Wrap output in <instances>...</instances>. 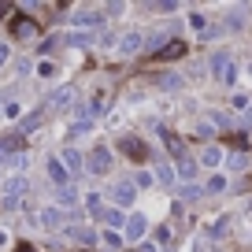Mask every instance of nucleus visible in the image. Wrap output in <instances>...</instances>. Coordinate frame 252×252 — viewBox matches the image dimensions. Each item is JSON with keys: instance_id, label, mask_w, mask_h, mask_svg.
I'll list each match as a JSON object with an SVG mask.
<instances>
[{"instance_id": "nucleus-1", "label": "nucleus", "mask_w": 252, "mask_h": 252, "mask_svg": "<svg viewBox=\"0 0 252 252\" xmlns=\"http://www.w3.org/2000/svg\"><path fill=\"white\" fill-rule=\"evenodd\" d=\"M8 26H11V37L15 41H33L41 33V19H33V15H11Z\"/></svg>"}, {"instance_id": "nucleus-2", "label": "nucleus", "mask_w": 252, "mask_h": 252, "mask_svg": "<svg viewBox=\"0 0 252 252\" xmlns=\"http://www.w3.org/2000/svg\"><path fill=\"white\" fill-rule=\"evenodd\" d=\"M212 74L222 82V86H234L237 82V67H234V60H230V52H215L212 56Z\"/></svg>"}, {"instance_id": "nucleus-3", "label": "nucleus", "mask_w": 252, "mask_h": 252, "mask_svg": "<svg viewBox=\"0 0 252 252\" xmlns=\"http://www.w3.org/2000/svg\"><path fill=\"white\" fill-rule=\"evenodd\" d=\"M119 152H123V156H130V159H137V163H145V159H149V145L141 141V137H119Z\"/></svg>"}, {"instance_id": "nucleus-4", "label": "nucleus", "mask_w": 252, "mask_h": 252, "mask_svg": "<svg viewBox=\"0 0 252 252\" xmlns=\"http://www.w3.org/2000/svg\"><path fill=\"white\" fill-rule=\"evenodd\" d=\"M26 189H30V186H26V178H23V174L8 178V182H4V200H0V204H4V208H15L19 200H23V193H26Z\"/></svg>"}, {"instance_id": "nucleus-5", "label": "nucleus", "mask_w": 252, "mask_h": 252, "mask_svg": "<svg viewBox=\"0 0 252 252\" xmlns=\"http://www.w3.org/2000/svg\"><path fill=\"white\" fill-rule=\"evenodd\" d=\"M86 171H93V174H108L111 171V152L104 149V145H96V149L86 156Z\"/></svg>"}, {"instance_id": "nucleus-6", "label": "nucleus", "mask_w": 252, "mask_h": 252, "mask_svg": "<svg viewBox=\"0 0 252 252\" xmlns=\"http://www.w3.org/2000/svg\"><path fill=\"white\" fill-rule=\"evenodd\" d=\"M115 45H119V52H123V56H134V52H141V48H145V33L141 30H126V33H119Z\"/></svg>"}, {"instance_id": "nucleus-7", "label": "nucleus", "mask_w": 252, "mask_h": 252, "mask_svg": "<svg viewBox=\"0 0 252 252\" xmlns=\"http://www.w3.org/2000/svg\"><path fill=\"white\" fill-rule=\"evenodd\" d=\"M134 197H137V186H134L130 178H123V182H115V186H111V200H115L119 208H126Z\"/></svg>"}, {"instance_id": "nucleus-8", "label": "nucleus", "mask_w": 252, "mask_h": 252, "mask_svg": "<svg viewBox=\"0 0 252 252\" xmlns=\"http://www.w3.org/2000/svg\"><path fill=\"white\" fill-rule=\"evenodd\" d=\"M37 222L45 230H60L63 222H67V212H63V208H41L37 212Z\"/></svg>"}, {"instance_id": "nucleus-9", "label": "nucleus", "mask_w": 252, "mask_h": 252, "mask_svg": "<svg viewBox=\"0 0 252 252\" xmlns=\"http://www.w3.org/2000/svg\"><path fill=\"white\" fill-rule=\"evenodd\" d=\"M71 100H74V89H71V86H60V89H52V93L45 96V108L60 111V108H67Z\"/></svg>"}, {"instance_id": "nucleus-10", "label": "nucleus", "mask_w": 252, "mask_h": 252, "mask_svg": "<svg viewBox=\"0 0 252 252\" xmlns=\"http://www.w3.org/2000/svg\"><path fill=\"white\" fill-rule=\"evenodd\" d=\"M163 145H167V152H171V156L178 159V163H182V159H189V152H186V141H182L178 134H171V130H163Z\"/></svg>"}, {"instance_id": "nucleus-11", "label": "nucleus", "mask_w": 252, "mask_h": 252, "mask_svg": "<svg viewBox=\"0 0 252 252\" xmlns=\"http://www.w3.org/2000/svg\"><path fill=\"white\" fill-rule=\"evenodd\" d=\"M145 230H149V219L145 215H130L126 219V241H141Z\"/></svg>"}, {"instance_id": "nucleus-12", "label": "nucleus", "mask_w": 252, "mask_h": 252, "mask_svg": "<svg viewBox=\"0 0 252 252\" xmlns=\"http://www.w3.org/2000/svg\"><path fill=\"white\" fill-rule=\"evenodd\" d=\"M60 159H63V167H67V174H71V178H74L78 171H86V156H82V152H74V149H67Z\"/></svg>"}, {"instance_id": "nucleus-13", "label": "nucleus", "mask_w": 252, "mask_h": 252, "mask_svg": "<svg viewBox=\"0 0 252 252\" xmlns=\"http://www.w3.org/2000/svg\"><path fill=\"white\" fill-rule=\"evenodd\" d=\"M45 167H48V178H52V182H56V186H60V189L67 186V178H71V174H67V167H63V159H56V156H52V159H48Z\"/></svg>"}, {"instance_id": "nucleus-14", "label": "nucleus", "mask_w": 252, "mask_h": 252, "mask_svg": "<svg viewBox=\"0 0 252 252\" xmlns=\"http://www.w3.org/2000/svg\"><path fill=\"white\" fill-rule=\"evenodd\" d=\"M78 200H82V193H78L74 186H63V189H56V204H60V208H74Z\"/></svg>"}, {"instance_id": "nucleus-15", "label": "nucleus", "mask_w": 252, "mask_h": 252, "mask_svg": "<svg viewBox=\"0 0 252 252\" xmlns=\"http://www.w3.org/2000/svg\"><path fill=\"white\" fill-rule=\"evenodd\" d=\"M200 163L204 167H219V163H226V152H222L219 145H208V149L200 152Z\"/></svg>"}, {"instance_id": "nucleus-16", "label": "nucleus", "mask_w": 252, "mask_h": 252, "mask_svg": "<svg viewBox=\"0 0 252 252\" xmlns=\"http://www.w3.org/2000/svg\"><path fill=\"white\" fill-rule=\"evenodd\" d=\"M186 52H189V45H186V41H171V45H167L163 52L156 56V60H159V63H167V60H182Z\"/></svg>"}, {"instance_id": "nucleus-17", "label": "nucleus", "mask_w": 252, "mask_h": 252, "mask_svg": "<svg viewBox=\"0 0 252 252\" xmlns=\"http://www.w3.org/2000/svg\"><path fill=\"white\" fill-rule=\"evenodd\" d=\"M74 26H100L104 23V11H78V15H71Z\"/></svg>"}, {"instance_id": "nucleus-18", "label": "nucleus", "mask_w": 252, "mask_h": 252, "mask_svg": "<svg viewBox=\"0 0 252 252\" xmlns=\"http://www.w3.org/2000/svg\"><path fill=\"white\" fill-rule=\"evenodd\" d=\"M100 222H104V226H108V230H119V226L126 230V215L119 212V208H108V212H104V219H100Z\"/></svg>"}, {"instance_id": "nucleus-19", "label": "nucleus", "mask_w": 252, "mask_h": 252, "mask_svg": "<svg viewBox=\"0 0 252 252\" xmlns=\"http://www.w3.org/2000/svg\"><path fill=\"white\" fill-rule=\"evenodd\" d=\"M178 178L186 182V186H193V178H197V159H193V156L178 163Z\"/></svg>"}, {"instance_id": "nucleus-20", "label": "nucleus", "mask_w": 252, "mask_h": 252, "mask_svg": "<svg viewBox=\"0 0 252 252\" xmlns=\"http://www.w3.org/2000/svg\"><path fill=\"white\" fill-rule=\"evenodd\" d=\"M249 163H252V159H249V152H241V149L226 156V167H230V171H249Z\"/></svg>"}, {"instance_id": "nucleus-21", "label": "nucleus", "mask_w": 252, "mask_h": 252, "mask_svg": "<svg viewBox=\"0 0 252 252\" xmlns=\"http://www.w3.org/2000/svg\"><path fill=\"white\" fill-rule=\"evenodd\" d=\"M67 234H71L78 245H93V241H96V234H93L89 226H67Z\"/></svg>"}, {"instance_id": "nucleus-22", "label": "nucleus", "mask_w": 252, "mask_h": 252, "mask_svg": "<svg viewBox=\"0 0 252 252\" xmlns=\"http://www.w3.org/2000/svg\"><path fill=\"white\" fill-rule=\"evenodd\" d=\"M86 208H89V215H93L96 222L104 219V212H108V208L100 204V197H96V193H86Z\"/></svg>"}, {"instance_id": "nucleus-23", "label": "nucleus", "mask_w": 252, "mask_h": 252, "mask_svg": "<svg viewBox=\"0 0 252 252\" xmlns=\"http://www.w3.org/2000/svg\"><path fill=\"white\" fill-rule=\"evenodd\" d=\"M37 126H41V108H37V111H30V115L19 123V134H30V130H37Z\"/></svg>"}, {"instance_id": "nucleus-24", "label": "nucleus", "mask_w": 252, "mask_h": 252, "mask_svg": "<svg viewBox=\"0 0 252 252\" xmlns=\"http://www.w3.org/2000/svg\"><path fill=\"white\" fill-rule=\"evenodd\" d=\"M100 245L104 249H123V237H119L115 230H100Z\"/></svg>"}, {"instance_id": "nucleus-25", "label": "nucleus", "mask_w": 252, "mask_h": 252, "mask_svg": "<svg viewBox=\"0 0 252 252\" xmlns=\"http://www.w3.org/2000/svg\"><path fill=\"white\" fill-rule=\"evenodd\" d=\"M156 174H159V186H171V182L178 178V171H174L171 163H159V167H156Z\"/></svg>"}, {"instance_id": "nucleus-26", "label": "nucleus", "mask_w": 252, "mask_h": 252, "mask_svg": "<svg viewBox=\"0 0 252 252\" xmlns=\"http://www.w3.org/2000/svg\"><path fill=\"white\" fill-rule=\"evenodd\" d=\"M67 45L71 48H86V45H93V37H89V33H67Z\"/></svg>"}, {"instance_id": "nucleus-27", "label": "nucleus", "mask_w": 252, "mask_h": 252, "mask_svg": "<svg viewBox=\"0 0 252 252\" xmlns=\"http://www.w3.org/2000/svg\"><path fill=\"white\" fill-rule=\"evenodd\" d=\"M89 130H93V123H89V119H82V123H74L71 130H67V137H82V134H89Z\"/></svg>"}, {"instance_id": "nucleus-28", "label": "nucleus", "mask_w": 252, "mask_h": 252, "mask_svg": "<svg viewBox=\"0 0 252 252\" xmlns=\"http://www.w3.org/2000/svg\"><path fill=\"white\" fill-rule=\"evenodd\" d=\"M104 104H108V93H96L93 100H89V115H100V111H104Z\"/></svg>"}, {"instance_id": "nucleus-29", "label": "nucleus", "mask_w": 252, "mask_h": 252, "mask_svg": "<svg viewBox=\"0 0 252 252\" xmlns=\"http://www.w3.org/2000/svg\"><path fill=\"white\" fill-rule=\"evenodd\" d=\"M159 89H182L178 74H159Z\"/></svg>"}, {"instance_id": "nucleus-30", "label": "nucleus", "mask_w": 252, "mask_h": 252, "mask_svg": "<svg viewBox=\"0 0 252 252\" xmlns=\"http://www.w3.org/2000/svg\"><path fill=\"white\" fill-rule=\"evenodd\" d=\"M200 197H204L200 186H182V200H200Z\"/></svg>"}, {"instance_id": "nucleus-31", "label": "nucleus", "mask_w": 252, "mask_h": 252, "mask_svg": "<svg viewBox=\"0 0 252 252\" xmlns=\"http://www.w3.org/2000/svg\"><path fill=\"white\" fill-rule=\"evenodd\" d=\"M222 189H226V178H222V174H215V178L204 186V193H222Z\"/></svg>"}, {"instance_id": "nucleus-32", "label": "nucleus", "mask_w": 252, "mask_h": 252, "mask_svg": "<svg viewBox=\"0 0 252 252\" xmlns=\"http://www.w3.org/2000/svg\"><path fill=\"white\" fill-rule=\"evenodd\" d=\"M189 26H193L197 33H208V19L204 15H189Z\"/></svg>"}, {"instance_id": "nucleus-33", "label": "nucleus", "mask_w": 252, "mask_h": 252, "mask_svg": "<svg viewBox=\"0 0 252 252\" xmlns=\"http://www.w3.org/2000/svg\"><path fill=\"white\" fill-rule=\"evenodd\" d=\"M226 234V219H215L212 226H208V237H222Z\"/></svg>"}, {"instance_id": "nucleus-34", "label": "nucleus", "mask_w": 252, "mask_h": 252, "mask_svg": "<svg viewBox=\"0 0 252 252\" xmlns=\"http://www.w3.org/2000/svg\"><path fill=\"white\" fill-rule=\"evenodd\" d=\"M37 74H41V78H52V74H56V67H52V63H37Z\"/></svg>"}, {"instance_id": "nucleus-35", "label": "nucleus", "mask_w": 252, "mask_h": 252, "mask_svg": "<svg viewBox=\"0 0 252 252\" xmlns=\"http://www.w3.org/2000/svg\"><path fill=\"white\" fill-rule=\"evenodd\" d=\"M167 241H171V230L159 226V230H156V245H167Z\"/></svg>"}, {"instance_id": "nucleus-36", "label": "nucleus", "mask_w": 252, "mask_h": 252, "mask_svg": "<svg viewBox=\"0 0 252 252\" xmlns=\"http://www.w3.org/2000/svg\"><path fill=\"white\" fill-rule=\"evenodd\" d=\"M56 45H60V37H48L45 45H41V52H45V56H48V52H56Z\"/></svg>"}, {"instance_id": "nucleus-37", "label": "nucleus", "mask_w": 252, "mask_h": 252, "mask_svg": "<svg viewBox=\"0 0 252 252\" xmlns=\"http://www.w3.org/2000/svg\"><path fill=\"white\" fill-rule=\"evenodd\" d=\"M4 115H8V119H19V104H15V100L4 104Z\"/></svg>"}, {"instance_id": "nucleus-38", "label": "nucleus", "mask_w": 252, "mask_h": 252, "mask_svg": "<svg viewBox=\"0 0 252 252\" xmlns=\"http://www.w3.org/2000/svg\"><path fill=\"white\" fill-rule=\"evenodd\" d=\"M149 182H152V174H145V171L134 174V186H149Z\"/></svg>"}, {"instance_id": "nucleus-39", "label": "nucleus", "mask_w": 252, "mask_h": 252, "mask_svg": "<svg viewBox=\"0 0 252 252\" xmlns=\"http://www.w3.org/2000/svg\"><path fill=\"white\" fill-rule=\"evenodd\" d=\"M8 63V45H0V67Z\"/></svg>"}, {"instance_id": "nucleus-40", "label": "nucleus", "mask_w": 252, "mask_h": 252, "mask_svg": "<svg viewBox=\"0 0 252 252\" xmlns=\"http://www.w3.org/2000/svg\"><path fill=\"white\" fill-rule=\"evenodd\" d=\"M11 252H33V245H15Z\"/></svg>"}, {"instance_id": "nucleus-41", "label": "nucleus", "mask_w": 252, "mask_h": 252, "mask_svg": "<svg viewBox=\"0 0 252 252\" xmlns=\"http://www.w3.org/2000/svg\"><path fill=\"white\" fill-rule=\"evenodd\" d=\"M0 15H11V4H4V0H0Z\"/></svg>"}, {"instance_id": "nucleus-42", "label": "nucleus", "mask_w": 252, "mask_h": 252, "mask_svg": "<svg viewBox=\"0 0 252 252\" xmlns=\"http://www.w3.org/2000/svg\"><path fill=\"white\" fill-rule=\"evenodd\" d=\"M134 252H156V249H152V245H141V249H134Z\"/></svg>"}, {"instance_id": "nucleus-43", "label": "nucleus", "mask_w": 252, "mask_h": 252, "mask_svg": "<svg viewBox=\"0 0 252 252\" xmlns=\"http://www.w3.org/2000/svg\"><path fill=\"white\" fill-rule=\"evenodd\" d=\"M0 245H8V234H4V230H0Z\"/></svg>"}, {"instance_id": "nucleus-44", "label": "nucleus", "mask_w": 252, "mask_h": 252, "mask_svg": "<svg viewBox=\"0 0 252 252\" xmlns=\"http://www.w3.org/2000/svg\"><path fill=\"white\" fill-rule=\"evenodd\" d=\"M78 252H93V249H78Z\"/></svg>"}, {"instance_id": "nucleus-45", "label": "nucleus", "mask_w": 252, "mask_h": 252, "mask_svg": "<svg viewBox=\"0 0 252 252\" xmlns=\"http://www.w3.org/2000/svg\"><path fill=\"white\" fill-rule=\"evenodd\" d=\"M0 115H4V104H0Z\"/></svg>"}, {"instance_id": "nucleus-46", "label": "nucleus", "mask_w": 252, "mask_h": 252, "mask_svg": "<svg viewBox=\"0 0 252 252\" xmlns=\"http://www.w3.org/2000/svg\"><path fill=\"white\" fill-rule=\"evenodd\" d=\"M249 123H252V111H249Z\"/></svg>"}]
</instances>
